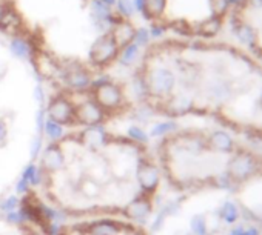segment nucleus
<instances>
[{
	"label": "nucleus",
	"mask_w": 262,
	"mask_h": 235,
	"mask_svg": "<svg viewBox=\"0 0 262 235\" xmlns=\"http://www.w3.org/2000/svg\"><path fill=\"white\" fill-rule=\"evenodd\" d=\"M190 50L195 59L174 60V89L156 109L211 117L241 137L262 140V63L233 43L198 42Z\"/></svg>",
	"instance_id": "1"
},
{
	"label": "nucleus",
	"mask_w": 262,
	"mask_h": 235,
	"mask_svg": "<svg viewBox=\"0 0 262 235\" xmlns=\"http://www.w3.org/2000/svg\"><path fill=\"white\" fill-rule=\"evenodd\" d=\"M162 163L180 191H235L262 178V151L226 128L176 129L162 143Z\"/></svg>",
	"instance_id": "2"
},
{
	"label": "nucleus",
	"mask_w": 262,
	"mask_h": 235,
	"mask_svg": "<svg viewBox=\"0 0 262 235\" xmlns=\"http://www.w3.org/2000/svg\"><path fill=\"white\" fill-rule=\"evenodd\" d=\"M229 22L241 46L262 63V0H233Z\"/></svg>",
	"instance_id": "3"
},
{
	"label": "nucleus",
	"mask_w": 262,
	"mask_h": 235,
	"mask_svg": "<svg viewBox=\"0 0 262 235\" xmlns=\"http://www.w3.org/2000/svg\"><path fill=\"white\" fill-rule=\"evenodd\" d=\"M93 88V100L105 111V114L119 111L125 105L124 91L118 83L109 80H99L91 83Z\"/></svg>",
	"instance_id": "4"
},
{
	"label": "nucleus",
	"mask_w": 262,
	"mask_h": 235,
	"mask_svg": "<svg viewBox=\"0 0 262 235\" xmlns=\"http://www.w3.org/2000/svg\"><path fill=\"white\" fill-rule=\"evenodd\" d=\"M121 50L116 43V40L111 35V32H103L102 35H99L94 43L90 48V62L94 66L103 68L108 66L111 62H115L119 56Z\"/></svg>",
	"instance_id": "5"
},
{
	"label": "nucleus",
	"mask_w": 262,
	"mask_h": 235,
	"mask_svg": "<svg viewBox=\"0 0 262 235\" xmlns=\"http://www.w3.org/2000/svg\"><path fill=\"white\" fill-rule=\"evenodd\" d=\"M48 119L59 125H76V115H74V105L65 96H56L47 106Z\"/></svg>",
	"instance_id": "6"
},
{
	"label": "nucleus",
	"mask_w": 262,
	"mask_h": 235,
	"mask_svg": "<svg viewBox=\"0 0 262 235\" xmlns=\"http://www.w3.org/2000/svg\"><path fill=\"white\" fill-rule=\"evenodd\" d=\"M136 178H137V183H139V187L142 189V192L149 195V197H153L161 183V172L153 162L140 160L137 171H136Z\"/></svg>",
	"instance_id": "7"
},
{
	"label": "nucleus",
	"mask_w": 262,
	"mask_h": 235,
	"mask_svg": "<svg viewBox=\"0 0 262 235\" xmlns=\"http://www.w3.org/2000/svg\"><path fill=\"white\" fill-rule=\"evenodd\" d=\"M74 115H76V123L84 126H97L106 119L105 111L94 100H84L74 106Z\"/></svg>",
	"instance_id": "8"
},
{
	"label": "nucleus",
	"mask_w": 262,
	"mask_h": 235,
	"mask_svg": "<svg viewBox=\"0 0 262 235\" xmlns=\"http://www.w3.org/2000/svg\"><path fill=\"white\" fill-rule=\"evenodd\" d=\"M153 212V202L152 197L146 194H142L139 197H136L134 200H131V203H128L125 206L124 215L128 220H136V221H142L145 223V220L149 217V214Z\"/></svg>",
	"instance_id": "9"
},
{
	"label": "nucleus",
	"mask_w": 262,
	"mask_h": 235,
	"mask_svg": "<svg viewBox=\"0 0 262 235\" xmlns=\"http://www.w3.org/2000/svg\"><path fill=\"white\" fill-rule=\"evenodd\" d=\"M63 166H65V152H63L60 143H51L44 151L42 163L39 168L47 174H53V172L63 169Z\"/></svg>",
	"instance_id": "10"
},
{
	"label": "nucleus",
	"mask_w": 262,
	"mask_h": 235,
	"mask_svg": "<svg viewBox=\"0 0 262 235\" xmlns=\"http://www.w3.org/2000/svg\"><path fill=\"white\" fill-rule=\"evenodd\" d=\"M63 80L74 91H84L91 86V75L81 65L68 66L63 72Z\"/></svg>",
	"instance_id": "11"
},
{
	"label": "nucleus",
	"mask_w": 262,
	"mask_h": 235,
	"mask_svg": "<svg viewBox=\"0 0 262 235\" xmlns=\"http://www.w3.org/2000/svg\"><path fill=\"white\" fill-rule=\"evenodd\" d=\"M81 142L90 148V149H99L105 145H108L109 142V135L105 131L103 126L97 125V126H88L82 134H81Z\"/></svg>",
	"instance_id": "12"
},
{
	"label": "nucleus",
	"mask_w": 262,
	"mask_h": 235,
	"mask_svg": "<svg viewBox=\"0 0 262 235\" xmlns=\"http://www.w3.org/2000/svg\"><path fill=\"white\" fill-rule=\"evenodd\" d=\"M125 226L116 220H96L87 224L88 235H121Z\"/></svg>",
	"instance_id": "13"
},
{
	"label": "nucleus",
	"mask_w": 262,
	"mask_h": 235,
	"mask_svg": "<svg viewBox=\"0 0 262 235\" xmlns=\"http://www.w3.org/2000/svg\"><path fill=\"white\" fill-rule=\"evenodd\" d=\"M109 32H111V35H113V38L116 40L119 50H122V48H125L127 45H130V43L134 42L136 28H134L130 22H127V20L124 19L122 22H119L118 25H115L113 28H111Z\"/></svg>",
	"instance_id": "14"
},
{
	"label": "nucleus",
	"mask_w": 262,
	"mask_h": 235,
	"mask_svg": "<svg viewBox=\"0 0 262 235\" xmlns=\"http://www.w3.org/2000/svg\"><path fill=\"white\" fill-rule=\"evenodd\" d=\"M168 0H143L142 16L146 20H161L165 16Z\"/></svg>",
	"instance_id": "15"
},
{
	"label": "nucleus",
	"mask_w": 262,
	"mask_h": 235,
	"mask_svg": "<svg viewBox=\"0 0 262 235\" xmlns=\"http://www.w3.org/2000/svg\"><path fill=\"white\" fill-rule=\"evenodd\" d=\"M10 51L14 57H17L20 60H28V59H31V54H32L29 43L20 37H14L10 42Z\"/></svg>",
	"instance_id": "16"
},
{
	"label": "nucleus",
	"mask_w": 262,
	"mask_h": 235,
	"mask_svg": "<svg viewBox=\"0 0 262 235\" xmlns=\"http://www.w3.org/2000/svg\"><path fill=\"white\" fill-rule=\"evenodd\" d=\"M139 46L133 42V43H130V45H127L125 48H122L121 50V53H119V56H118V62L122 65V66H130L131 63H134L136 62V59H137V56H139Z\"/></svg>",
	"instance_id": "17"
},
{
	"label": "nucleus",
	"mask_w": 262,
	"mask_h": 235,
	"mask_svg": "<svg viewBox=\"0 0 262 235\" xmlns=\"http://www.w3.org/2000/svg\"><path fill=\"white\" fill-rule=\"evenodd\" d=\"M44 132L47 134V137H48L53 143H57V142L63 137V126L48 119V120H45Z\"/></svg>",
	"instance_id": "18"
},
{
	"label": "nucleus",
	"mask_w": 262,
	"mask_h": 235,
	"mask_svg": "<svg viewBox=\"0 0 262 235\" xmlns=\"http://www.w3.org/2000/svg\"><path fill=\"white\" fill-rule=\"evenodd\" d=\"M177 129V125L173 122H164V123H158L152 128L149 131V135L152 137H161V135H168L171 132H174Z\"/></svg>",
	"instance_id": "19"
},
{
	"label": "nucleus",
	"mask_w": 262,
	"mask_h": 235,
	"mask_svg": "<svg viewBox=\"0 0 262 235\" xmlns=\"http://www.w3.org/2000/svg\"><path fill=\"white\" fill-rule=\"evenodd\" d=\"M127 134H128V137H130L133 142H136L137 145H146V143H148V135H146V132H145L140 126H137V125L130 126L128 131H127Z\"/></svg>",
	"instance_id": "20"
},
{
	"label": "nucleus",
	"mask_w": 262,
	"mask_h": 235,
	"mask_svg": "<svg viewBox=\"0 0 262 235\" xmlns=\"http://www.w3.org/2000/svg\"><path fill=\"white\" fill-rule=\"evenodd\" d=\"M118 14L124 17L125 20L130 19L134 14V7H133V0H118L116 2Z\"/></svg>",
	"instance_id": "21"
},
{
	"label": "nucleus",
	"mask_w": 262,
	"mask_h": 235,
	"mask_svg": "<svg viewBox=\"0 0 262 235\" xmlns=\"http://www.w3.org/2000/svg\"><path fill=\"white\" fill-rule=\"evenodd\" d=\"M149 38H152V35H149V31L148 28H139L136 29V35H134V43L140 48V46H146L149 43Z\"/></svg>",
	"instance_id": "22"
},
{
	"label": "nucleus",
	"mask_w": 262,
	"mask_h": 235,
	"mask_svg": "<svg viewBox=\"0 0 262 235\" xmlns=\"http://www.w3.org/2000/svg\"><path fill=\"white\" fill-rule=\"evenodd\" d=\"M41 151H42V135H35L31 140V145H29V157H31V160H35L37 157H39Z\"/></svg>",
	"instance_id": "23"
},
{
	"label": "nucleus",
	"mask_w": 262,
	"mask_h": 235,
	"mask_svg": "<svg viewBox=\"0 0 262 235\" xmlns=\"http://www.w3.org/2000/svg\"><path fill=\"white\" fill-rule=\"evenodd\" d=\"M45 114H47V109L44 106H41L39 109H37V114H35V131H37V135H42L44 134Z\"/></svg>",
	"instance_id": "24"
},
{
	"label": "nucleus",
	"mask_w": 262,
	"mask_h": 235,
	"mask_svg": "<svg viewBox=\"0 0 262 235\" xmlns=\"http://www.w3.org/2000/svg\"><path fill=\"white\" fill-rule=\"evenodd\" d=\"M17 206H19V199L16 195H11V197H7L5 200L0 202V211H4V212H13V211H16Z\"/></svg>",
	"instance_id": "25"
},
{
	"label": "nucleus",
	"mask_w": 262,
	"mask_h": 235,
	"mask_svg": "<svg viewBox=\"0 0 262 235\" xmlns=\"http://www.w3.org/2000/svg\"><path fill=\"white\" fill-rule=\"evenodd\" d=\"M7 223H8V224H13V226H20V224L25 223V220H23V215L20 214V211H19V212L13 211V212H8V215H7Z\"/></svg>",
	"instance_id": "26"
},
{
	"label": "nucleus",
	"mask_w": 262,
	"mask_h": 235,
	"mask_svg": "<svg viewBox=\"0 0 262 235\" xmlns=\"http://www.w3.org/2000/svg\"><path fill=\"white\" fill-rule=\"evenodd\" d=\"M39 169V166H35L34 163H29L25 169H23V172H22V178L23 180H26L28 183L31 181V178H32V175L35 174V171Z\"/></svg>",
	"instance_id": "27"
},
{
	"label": "nucleus",
	"mask_w": 262,
	"mask_h": 235,
	"mask_svg": "<svg viewBox=\"0 0 262 235\" xmlns=\"http://www.w3.org/2000/svg\"><path fill=\"white\" fill-rule=\"evenodd\" d=\"M34 100L39 103V106L45 105V92H44V88L41 85H37L34 88Z\"/></svg>",
	"instance_id": "28"
},
{
	"label": "nucleus",
	"mask_w": 262,
	"mask_h": 235,
	"mask_svg": "<svg viewBox=\"0 0 262 235\" xmlns=\"http://www.w3.org/2000/svg\"><path fill=\"white\" fill-rule=\"evenodd\" d=\"M148 31H149V35H152V37L159 38L161 35H164V32L167 31V28H165V25H158V23H155Z\"/></svg>",
	"instance_id": "29"
},
{
	"label": "nucleus",
	"mask_w": 262,
	"mask_h": 235,
	"mask_svg": "<svg viewBox=\"0 0 262 235\" xmlns=\"http://www.w3.org/2000/svg\"><path fill=\"white\" fill-rule=\"evenodd\" d=\"M29 192V183L23 178H20L17 183H16V194L22 195V194H28Z\"/></svg>",
	"instance_id": "30"
},
{
	"label": "nucleus",
	"mask_w": 262,
	"mask_h": 235,
	"mask_svg": "<svg viewBox=\"0 0 262 235\" xmlns=\"http://www.w3.org/2000/svg\"><path fill=\"white\" fill-rule=\"evenodd\" d=\"M133 7H134V11H137V13L142 14V10H143V0H133Z\"/></svg>",
	"instance_id": "31"
},
{
	"label": "nucleus",
	"mask_w": 262,
	"mask_h": 235,
	"mask_svg": "<svg viewBox=\"0 0 262 235\" xmlns=\"http://www.w3.org/2000/svg\"><path fill=\"white\" fill-rule=\"evenodd\" d=\"M124 235H145L142 229H136V227H130L128 232H124Z\"/></svg>",
	"instance_id": "32"
},
{
	"label": "nucleus",
	"mask_w": 262,
	"mask_h": 235,
	"mask_svg": "<svg viewBox=\"0 0 262 235\" xmlns=\"http://www.w3.org/2000/svg\"><path fill=\"white\" fill-rule=\"evenodd\" d=\"M7 10H8V5H7L5 2H2V0H0V22H2V19H4V16H5V13H7Z\"/></svg>",
	"instance_id": "33"
},
{
	"label": "nucleus",
	"mask_w": 262,
	"mask_h": 235,
	"mask_svg": "<svg viewBox=\"0 0 262 235\" xmlns=\"http://www.w3.org/2000/svg\"><path fill=\"white\" fill-rule=\"evenodd\" d=\"M5 135H7V126L4 122H0V140H2Z\"/></svg>",
	"instance_id": "34"
},
{
	"label": "nucleus",
	"mask_w": 262,
	"mask_h": 235,
	"mask_svg": "<svg viewBox=\"0 0 262 235\" xmlns=\"http://www.w3.org/2000/svg\"><path fill=\"white\" fill-rule=\"evenodd\" d=\"M100 2L106 4L108 7H115V5H116V2H118V0H100Z\"/></svg>",
	"instance_id": "35"
}]
</instances>
